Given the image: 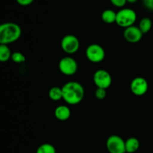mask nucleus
Segmentation results:
<instances>
[{"label":"nucleus","instance_id":"f257e3e1","mask_svg":"<svg viewBox=\"0 0 153 153\" xmlns=\"http://www.w3.org/2000/svg\"><path fill=\"white\" fill-rule=\"evenodd\" d=\"M63 100L69 105H77L85 97V89L79 82L71 81L62 87Z\"/></svg>","mask_w":153,"mask_h":153},{"label":"nucleus","instance_id":"f03ea898","mask_svg":"<svg viewBox=\"0 0 153 153\" xmlns=\"http://www.w3.org/2000/svg\"><path fill=\"white\" fill-rule=\"evenodd\" d=\"M22 34V30L18 24L4 22L0 25V44L8 45L18 40Z\"/></svg>","mask_w":153,"mask_h":153},{"label":"nucleus","instance_id":"7ed1b4c3","mask_svg":"<svg viewBox=\"0 0 153 153\" xmlns=\"http://www.w3.org/2000/svg\"><path fill=\"white\" fill-rule=\"evenodd\" d=\"M137 19L135 11L131 8H122L117 13L116 23L122 28H126L134 25Z\"/></svg>","mask_w":153,"mask_h":153},{"label":"nucleus","instance_id":"20e7f679","mask_svg":"<svg viewBox=\"0 0 153 153\" xmlns=\"http://www.w3.org/2000/svg\"><path fill=\"white\" fill-rule=\"evenodd\" d=\"M86 57L91 62L100 63L104 60L105 52L102 46L96 43L89 45L86 49Z\"/></svg>","mask_w":153,"mask_h":153},{"label":"nucleus","instance_id":"39448f33","mask_svg":"<svg viewBox=\"0 0 153 153\" xmlns=\"http://www.w3.org/2000/svg\"><path fill=\"white\" fill-rule=\"evenodd\" d=\"M61 46L63 51L69 55H72L77 52L80 47V42L77 37L73 34H67L62 38Z\"/></svg>","mask_w":153,"mask_h":153},{"label":"nucleus","instance_id":"423d86ee","mask_svg":"<svg viewBox=\"0 0 153 153\" xmlns=\"http://www.w3.org/2000/svg\"><path fill=\"white\" fill-rule=\"evenodd\" d=\"M106 148L110 153H126V141L118 135H111L107 139Z\"/></svg>","mask_w":153,"mask_h":153},{"label":"nucleus","instance_id":"0eeeda50","mask_svg":"<svg viewBox=\"0 0 153 153\" xmlns=\"http://www.w3.org/2000/svg\"><path fill=\"white\" fill-rule=\"evenodd\" d=\"M58 67L61 73L66 76H73L77 72L78 64L72 57L66 56L61 58L58 64Z\"/></svg>","mask_w":153,"mask_h":153},{"label":"nucleus","instance_id":"6e6552de","mask_svg":"<svg viewBox=\"0 0 153 153\" xmlns=\"http://www.w3.org/2000/svg\"><path fill=\"white\" fill-rule=\"evenodd\" d=\"M94 82L97 88L108 89L112 83L110 73L105 70H98L94 75Z\"/></svg>","mask_w":153,"mask_h":153},{"label":"nucleus","instance_id":"1a4fd4ad","mask_svg":"<svg viewBox=\"0 0 153 153\" xmlns=\"http://www.w3.org/2000/svg\"><path fill=\"white\" fill-rule=\"evenodd\" d=\"M149 85L144 78L136 77L131 81L130 84V89L134 95L141 97L147 92Z\"/></svg>","mask_w":153,"mask_h":153},{"label":"nucleus","instance_id":"9d476101","mask_svg":"<svg viewBox=\"0 0 153 153\" xmlns=\"http://www.w3.org/2000/svg\"><path fill=\"white\" fill-rule=\"evenodd\" d=\"M143 34L140 28L135 25L125 28L123 31V37L127 42L131 43H138L143 37Z\"/></svg>","mask_w":153,"mask_h":153},{"label":"nucleus","instance_id":"9b49d317","mask_svg":"<svg viewBox=\"0 0 153 153\" xmlns=\"http://www.w3.org/2000/svg\"><path fill=\"white\" fill-rule=\"evenodd\" d=\"M55 116L58 120L66 121L71 116V111L67 105H61L55 108Z\"/></svg>","mask_w":153,"mask_h":153},{"label":"nucleus","instance_id":"f8f14e48","mask_svg":"<svg viewBox=\"0 0 153 153\" xmlns=\"http://www.w3.org/2000/svg\"><path fill=\"white\" fill-rule=\"evenodd\" d=\"M140 147V142L136 137H131L126 140V151L128 153H134Z\"/></svg>","mask_w":153,"mask_h":153},{"label":"nucleus","instance_id":"ddd939ff","mask_svg":"<svg viewBox=\"0 0 153 153\" xmlns=\"http://www.w3.org/2000/svg\"><path fill=\"white\" fill-rule=\"evenodd\" d=\"M101 18L104 22L107 24H112L116 22L117 13L111 9H106L102 13Z\"/></svg>","mask_w":153,"mask_h":153},{"label":"nucleus","instance_id":"4468645a","mask_svg":"<svg viewBox=\"0 0 153 153\" xmlns=\"http://www.w3.org/2000/svg\"><path fill=\"white\" fill-rule=\"evenodd\" d=\"M49 97L53 101H59L63 99L62 88L59 87H52L49 91Z\"/></svg>","mask_w":153,"mask_h":153},{"label":"nucleus","instance_id":"2eb2a0df","mask_svg":"<svg viewBox=\"0 0 153 153\" xmlns=\"http://www.w3.org/2000/svg\"><path fill=\"white\" fill-rule=\"evenodd\" d=\"M152 26V22L149 18L148 17H144L139 22L138 28H140V30L141 31V32L143 34H146V33L149 32L151 30Z\"/></svg>","mask_w":153,"mask_h":153},{"label":"nucleus","instance_id":"dca6fc26","mask_svg":"<svg viewBox=\"0 0 153 153\" xmlns=\"http://www.w3.org/2000/svg\"><path fill=\"white\" fill-rule=\"evenodd\" d=\"M12 53L7 45L0 44V61L1 62H6L11 58Z\"/></svg>","mask_w":153,"mask_h":153},{"label":"nucleus","instance_id":"f3484780","mask_svg":"<svg viewBox=\"0 0 153 153\" xmlns=\"http://www.w3.org/2000/svg\"><path fill=\"white\" fill-rule=\"evenodd\" d=\"M36 153H56V149L50 143H43L37 148Z\"/></svg>","mask_w":153,"mask_h":153},{"label":"nucleus","instance_id":"a211bd4d","mask_svg":"<svg viewBox=\"0 0 153 153\" xmlns=\"http://www.w3.org/2000/svg\"><path fill=\"white\" fill-rule=\"evenodd\" d=\"M11 59L13 62L16 64H21L25 61V57L23 54H22L19 52H15L12 53Z\"/></svg>","mask_w":153,"mask_h":153},{"label":"nucleus","instance_id":"6ab92c4d","mask_svg":"<svg viewBox=\"0 0 153 153\" xmlns=\"http://www.w3.org/2000/svg\"><path fill=\"white\" fill-rule=\"evenodd\" d=\"M106 94V89H103V88H97L95 91V97H97L98 100H103L105 98Z\"/></svg>","mask_w":153,"mask_h":153},{"label":"nucleus","instance_id":"aec40b11","mask_svg":"<svg viewBox=\"0 0 153 153\" xmlns=\"http://www.w3.org/2000/svg\"><path fill=\"white\" fill-rule=\"evenodd\" d=\"M110 1L117 7H123L127 3V0H110Z\"/></svg>","mask_w":153,"mask_h":153},{"label":"nucleus","instance_id":"412c9836","mask_svg":"<svg viewBox=\"0 0 153 153\" xmlns=\"http://www.w3.org/2000/svg\"><path fill=\"white\" fill-rule=\"evenodd\" d=\"M145 7L150 10H153V0H143Z\"/></svg>","mask_w":153,"mask_h":153},{"label":"nucleus","instance_id":"4be33fe9","mask_svg":"<svg viewBox=\"0 0 153 153\" xmlns=\"http://www.w3.org/2000/svg\"><path fill=\"white\" fill-rule=\"evenodd\" d=\"M16 2L22 6H28L32 4L34 0H16Z\"/></svg>","mask_w":153,"mask_h":153},{"label":"nucleus","instance_id":"5701e85b","mask_svg":"<svg viewBox=\"0 0 153 153\" xmlns=\"http://www.w3.org/2000/svg\"><path fill=\"white\" fill-rule=\"evenodd\" d=\"M137 0H127V2L131 3V4H133V3H135Z\"/></svg>","mask_w":153,"mask_h":153}]
</instances>
